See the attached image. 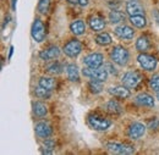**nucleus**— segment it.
Here are the masks:
<instances>
[{
  "mask_svg": "<svg viewBox=\"0 0 159 155\" xmlns=\"http://www.w3.org/2000/svg\"><path fill=\"white\" fill-rule=\"evenodd\" d=\"M82 75L84 77L91 78V79H98L102 82H105L108 78V71L105 69H93V67H83L82 69Z\"/></svg>",
  "mask_w": 159,
  "mask_h": 155,
  "instance_id": "4",
  "label": "nucleus"
},
{
  "mask_svg": "<svg viewBox=\"0 0 159 155\" xmlns=\"http://www.w3.org/2000/svg\"><path fill=\"white\" fill-rule=\"evenodd\" d=\"M34 131H36V135L42 138V139H47L52 136L53 133V128L52 126L48 123V122H38L34 127Z\"/></svg>",
  "mask_w": 159,
  "mask_h": 155,
  "instance_id": "13",
  "label": "nucleus"
},
{
  "mask_svg": "<svg viewBox=\"0 0 159 155\" xmlns=\"http://www.w3.org/2000/svg\"><path fill=\"white\" fill-rule=\"evenodd\" d=\"M146 130L147 127L141 123V122H134L130 125L129 127V131H127V135L131 139H139L146 135Z\"/></svg>",
  "mask_w": 159,
  "mask_h": 155,
  "instance_id": "10",
  "label": "nucleus"
},
{
  "mask_svg": "<svg viewBox=\"0 0 159 155\" xmlns=\"http://www.w3.org/2000/svg\"><path fill=\"white\" fill-rule=\"evenodd\" d=\"M50 6V0H39L38 1V12L42 15H45L49 10Z\"/></svg>",
  "mask_w": 159,
  "mask_h": 155,
  "instance_id": "31",
  "label": "nucleus"
},
{
  "mask_svg": "<svg viewBox=\"0 0 159 155\" xmlns=\"http://www.w3.org/2000/svg\"><path fill=\"white\" fill-rule=\"evenodd\" d=\"M60 55V49L57 45H52L47 49H43L39 53V58L43 61H50V60H54V59L59 58Z\"/></svg>",
  "mask_w": 159,
  "mask_h": 155,
  "instance_id": "14",
  "label": "nucleus"
},
{
  "mask_svg": "<svg viewBox=\"0 0 159 155\" xmlns=\"http://www.w3.org/2000/svg\"><path fill=\"white\" fill-rule=\"evenodd\" d=\"M114 32H115V36L122 40H131L135 36L134 28L127 24H120L114 29Z\"/></svg>",
  "mask_w": 159,
  "mask_h": 155,
  "instance_id": "11",
  "label": "nucleus"
},
{
  "mask_svg": "<svg viewBox=\"0 0 159 155\" xmlns=\"http://www.w3.org/2000/svg\"><path fill=\"white\" fill-rule=\"evenodd\" d=\"M62 51L69 58H76V56H79L80 53L82 51V44L80 43L77 39H71V40H69L64 45Z\"/></svg>",
  "mask_w": 159,
  "mask_h": 155,
  "instance_id": "7",
  "label": "nucleus"
},
{
  "mask_svg": "<svg viewBox=\"0 0 159 155\" xmlns=\"http://www.w3.org/2000/svg\"><path fill=\"white\" fill-rule=\"evenodd\" d=\"M34 95L37 98H39V99H49L50 95H52V91H49V89H47V88H44V87L38 84L34 88Z\"/></svg>",
  "mask_w": 159,
  "mask_h": 155,
  "instance_id": "29",
  "label": "nucleus"
},
{
  "mask_svg": "<svg viewBox=\"0 0 159 155\" xmlns=\"http://www.w3.org/2000/svg\"><path fill=\"white\" fill-rule=\"evenodd\" d=\"M126 12L129 16H137V15L144 16V7L137 0H129L126 2Z\"/></svg>",
  "mask_w": 159,
  "mask_h": 155,
  "instance_id": "12",
  "label": "nucleus"
},
{
  "mask_svg": "<svg viewBox=\"0 0 159 155\" xmlns=\"http://www.w3.org/2000/svg\"><path fill=\"white\" fill-rule=\"evenodd\" d=\"M88 24H89L91 29L94 31V32H100V31H103L105 28V21L99 15L91 16L89 20H88Z\"/></svg>",
  "mask_w": 159,
  "mask_h": 155,
  "instance_id": "16",
  "label": "nucleus"
},
{
  "mask_svg": "<svg viewBox=\"0 0 159 155\" xmlns=\"http://www.w3.org/2000/svg\"><path fill=\"white\" fill-rule=\"evenodd\" d=\"M87 123L94 131H107L111 126V121L98 114H89L87 116Z\"/></svg>",
  "mask_w": 159,
  "mask_h": 155,
  "instance_id": "1",
  "label": "nucleus"
},
{
  "mask_svg": "<svg viewBox=\"0 0 159 155\" xmlns=\"http://www.w3.org/2000/svg\"><path fill=\"white\" fill-rule=\"evenodd\" d=\"M109 21L111 24H118V23H121L122 21H125V14L120 10H116V9H113L110 12H109Z\"/></svg>",
  "mask_w": 159,
  "mask_h": 155,
  "instance_id": "21",
  "label": "nucleus"
},
{
  "mask_svg": "<svg viewBox=\"0 0 159 155\" xmlns=\"http://www.w3.org/2000/svg\"><path fill=\"white\" fill-rule=\"evenodd\" d=\"M31 36L34 42L42 43L45 38V28L44 24L42 22V20L36 19L32 23V28H31Z\"/></svg>",
  "mask_w": 159,
  "mask_h": 155,
  "instance_id": "8",
  "label": "nucleus"
},
{
  "mask_svg": "<svg viewBox=\"0 0 159 155\" xmlns=\"http://www.w3.org/2000/svg\"><path fill=\"white\" fill-rule=\"evenodd\" d=\"M137 61H139V66L146 71H154L158 65L157 59L149 54H146V53H141L137 58Z\"/></svg>",
  "mask_w": 159,
  "mask_h": 155,
  "instance_id": "6",
  "label": "nucleus"
},
{
  "mask_svg": "<svg viewBox=\"0 0 159 155\" xmlns=\"http://www.w3.org/2000/svg\"><path fill=\"white\" fill-rule=\"evenodd\" d=\"M136 49L141 51V53H144V51H147L149 48H151V44H149V40L147 37H144V36H141L137 40H136Z\"/></svg>",
  "mask_w": 159,
  "mask_h": 155,
  "instance_id": "24",
  "label": "nucleus"
},
{
  "mask_svg": "<svg viewBox=\"0 0 159 155\" xmlns=\"http://www.w3.org/2000/svg\"><path fill=\"white\" fill-rule=\"evenodd\" d=\"M62 70H64L62 65L60 62H58V61L52 62V64H49V65L45 66V71L49 72L50 75H59V73L62 72Z\"/></svg>",
  "mask_w": 159,
  "mask_h": 155,
  "instance_id": "28",
  "label": "nucleus"
},
{
  "mask_svg": "<svg viewBox=\"0 0 159 155\" xmlns=\"http://www.w3.org/2000/svg\"><path fill=\"white\" fill-rule=\"evenodd\" d=\"M136 101L142 106H147V108H153L154 106V98L149 95L148 93H139L136 97Z\"/></svg>",
  "mask_w": 159,
  "mask_h": 155,
  "instance_id": "18",
  "label": "nucleus"
},
{
  "mask_svg": "<svg viewBox=\"0 0 159 155\" xmlns=\"http://www.w3.org/2000/svg\"><path fill=\"white\" fill-rule=\"evenodd\" d=\"M103 109H104L107 113L111 114V115H120V114L122 113V110H124L122 106L120 105L116 100H114V99L108 100V101L103 105Z\"/></svg>",
  "mask_w": 159,
  "mask_h": 155,
  "instance_id": "17",
  "label": "nucleus"
},
{
  "mask_svg": "<svg viewBox=\"0 0 159 155\" xmlns=\"http://www.w3.org/2000/svg\"><path fill=\"white\" fill-rule=\"evenodd\" d=\"M88 89L91 93L93 94H98L103 91V82L102 81H98V79H91L87 84Z\"/></svg>",
  "mask_w": 159,
  "mask_h": 155,
  "instance_id": "25",
  "label": "nucleus"
},
{
  "mask_svg": "<svg viewBox=\"0 0 159 155\" xmlns=\"http://www.w3.org/2000/svg\"><path fill=\"white\" fill-rule=\"evenodd\" d=\"M142 81V77L137 71H129L125 72L124 76L121 78V82L125 87H127L129 89H135L139 87V84Z\"/></svg>",
  "mask_w": 159,
  "mask_h": 155,
  "instance_id": "5",
  "label": "nucleus"
},
{
  "mask_svg": "<svg viewBox=\"0 0 159 155\" xmlns=\"http://www.w3.org/2000/svg\"><path fill=\"white\" fill-rule=\"evenodd\" d=\"M94 40H96V43H97L98 45H100V46H107V45L111 44V42H113V39H111V37H110V34L107 33V32H102V33H99V34L94 38Z\"/></svg>",
  "mask_w": 159,
  "mask_h": 155,
  "instance_id": "23",
  "label": "nucleus"
},
{
  "mask_svg": "<svg viewBox=\"0 0 159 155\" xmlns=\"http://www.w3.org/2000/svg\"><path fill=\"white\" fill-rule=\"evenodd\" d=\"M110 59L113 62H115L119 66H125L129 62L130 59V53L126 48L121 46V45H116L111 49L110 51Z\"/></svg>",
  "mask_w": 159,
  "mask_h": 155,
  "instance_id": "2",
  "label": "nucleus"
},
{
  "mask_svg": "<svg viewBox=\"0 0 159 155\" xmlns=\"http://www.w3.org/2000/svg\"><path fill=\"white\" fill-rule=\"evenodd\" d=\"M38 84L47 88V89H49V91H53L57 87V81L52 77H40L39 81H38Z\"/></svg>",
  "mask_w": 159,
  "mask_h": 155,
  "instance_id": "26",
  "label": "nucleus"
},
{
  "mask_svg": "<svg viewBox=\"0 0 159 155\" xmlns=\"http://www.w3.org/2000/svg\"><path fill=\"white\" fill-rule=\"evenodd\" d=\"M72 5H79V6H87L88 5V0H66Z\"/></svg>",
  "mask_w": 159,
  "mask_h": 155,
  "instance_id": "34",
  "label": "nucleus"
},
{
  "mask_svg": "<svg viewBox=\"0 0 159 155\" xmlns=\"http://www.w3.org/2000/svg\"><path fill=\"white\" fill-rule=\"evenodd\" d=\"M158 99H159V93H158Z\"/></svg>",
  "mask_w": 159,
  "mask_h": 155,
  "instance_id": "37",
  "label": "nucleus"
},
{
  "mask_svg": "<svg viewBox=\"0 0 159 155\" xmlns=\"http://www.w3.org/2000/svg\"><path fill=\"white\" fill-rule=\"evenodd\" d=\"M66 75L67 78L71 81V82H80V72H79V67L75 65V64H69L66 66Z\"/></svg>",
  "mask_w": 159,
  "mask_h": 155,
  "instance_id": "19",
  "label": "nucleus"
},
{
  "mask_svg": "<svg viewBox=\"0 0 159 155\" xmlns=\"http://www.w3.org/2000/svg\"><path fill=\"white\" fill-rule=\"evenodd\" d=\"M154 19H156L157 23L159 24V11H156V12H154Z\"/></svg>",
  "mask_w": 159,
  "mask_h": 155,
  "instance_id": "36",
  "label": "nucleus"
},
{
  "mask_svg": "<svg viewBox=\"0 0 159 155\" xmlns=\"http://www.w3.org/2000/svg\"><path fill=\"white\" fill-rule=\"evenodd\" d=\"M83 64L88 67L99 69L104 64V56H103V54H99V53H92L83 58Z\"/></svg>",
  "mask_w": 159,
  "mask_h": 155,
  "instance_id": "9",
  "label": "nucleus"
},
{
  "mask_svg": "<svg viewBox=\"0 0 159 155\" xmlns=\"http://www.w3.org/2000/svg\"><path fill=\"white\" fill-rule=\"evenodd\" d=\"M105 148L109 153L119 155H131L135 153V148L126 143H116V142H109L105 144Z\"/></svg>",
  "mask_w": 159,
  "mask_h": 155,
  "instance_id": "3",
  "label": "nucleus"
},
{
  "mask_svg": "<svg viewBox=\"0 0 159 155\" xmlns=\"http://www.w3.org/2000/svg\"><path fill=\"white\" fill-rule=\"evenodd\" d=\"M109 94L113 95L115 98H120V99H127V98L131 97V92L127 87H125L124 84L122 86H115V87H110L108 89Z\"/></svg>",
  "mask_w": 159,
  "mask_h": 155,
  "instance_id": "15",
  "label": "nucleus"
},
{
  "mask_svg": "<svg viewBox=\"0 0 159 155\" xmlns=\"http://www.w3.org/2000/svg\"><path fill=\"white\" fill-rule=\"evenodd\" d=\"M130 23L136 27V28H143L147 24V20L143 15H137V16H130Z\"/></svg>",
  "mask_w": 159,
  "mask_h": 155,
  "instance_id": "27",
  "label": "nucleus"
},
{
  "mask_svg": "<svg viewBox=\"0 0 159 155\" xmlns=\"http://www.w3.org/2000/svg\"><path fill=\"white\" fill-rule=\"evenodd\" d=\"M149 86H151V88L156 93H159V75H154L153 77H151V79H149Z\"/></svg>",
  "mask_w": 159,
  "mask_h": 155,
  "instance_id": "32",
  "label": "nucleus"
},
{
  "mask_svg": "<svg viewBox=\"0 0 159 155\" xmlns=\"http://www.w3.org/2000/svg\"><path fill=\"white\" fill-rule=\"evenodd\" d=\"M147 127H148L149 130H158L159 128V120L157 118V117H152V118L148 121Z\"/></svg>",
  "mask_w": 159,
  "mask_h": 155,
  "instance_id": "33",
  "label": "nucleus"
},
{
  "mask_svg": "<svg viewBox=\"0 0 159 155\" xmlns=\"http://www.w3.org/2000/svg\"><path fill=\"white\" fill-rule=\"evenodd\" d=\"M55 149V142L53 139H45L44 143L42 144V150L43 154H50Z\"/></svg>",
  "mask_w": 159,
  "mask_h": 155,
  "instance_id": "30",
  "label": "nucleus"
},
{
  "mask_svg": "<svg viewBox=\"0 0 159 155\" xmlns=\"http://www.w3.org/2000/svg\"><path fill=\"white\" fill-rule=\"evenodd\" d=\"M70 31L75 36H82L86 32V23L82 20H76L70 24Z\"/></svg>",
  "mask_w": 159,
  "mask_h": 155,
  "instance_id": "20",
  "label": "nucleus"
},
{
  "mask_svg": "<svg viewBox=\"0 0 159 155\" xmlns=\"http://www.w3.org/2000/svg\"><path fill=\"white\" fill-rule=\"evenodd\" d=\"M32 108H33V114L37 117H44L48 114V108L45 106V104L40 101H34L32 104Z\"/></svg>",
  "mask_w": 159,
  "mask_h": 155,
  "instance_id": "22",
  "label": "nucleus"
},
{
  "mask_svg": "<svg viewBox=\"0 0 159 155\" xmlns=\"http://www.w3.org/2000/svg\"><path fill=\"white\" fill-rule=\"evenodd\" d=\"M104 69L108 71V73H113V75H116V73H118L116 69H115V67H113V66H111V64H105V65H104Z\"/></svg>",
  "mask_w": 159,
  "mask_h": 155,
  "instance_id": "35",
  "label": "nucleus"
}]
</instances>
